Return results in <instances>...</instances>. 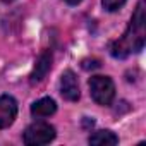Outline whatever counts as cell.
I'll return each mask as SVG.
<instances>
[{
    "label": "cell",
    "instance_id": "cell-1",
    "mask_svg": "<svg viewBox=\"0 0 146 146\" xmlns=\"http://www.w3.org/2000/svg\"><path fill=\"white\" fill-rule=\"evenodd\" d=\"M144 36H146V28H144V0L137 4L132 19L125 29V33L112 43L110 53L115 58H125L131 53H136L143 48L144 45Z\"/></svg>",
    "mask_w": 146,
    "mask_h": 146
},
{
    "label": "cell",
    "instance_id": "cell-5",
    "mask_svg": "<svg viewBox=\"0 0 146 146\" xmlns=\"http://www.w3.org/2000/svg\"><path fill=\"white\" fill-rule=\"evenodd\" d=\"M16 115H17L16 100L9 95L0 96V129H5V127L12 125Z\"/></svg>",
    "mask_w": 146,
    "mask_h": 146
},
{
    "label": "cell",
    "instance_id": "cell-6",
    "mask_svg": "<svg viewBox=\"0 0 146 146\" xmlns=\"http://www.w3.org/2000/svg\"><path fill=\"white\" fill-rule=\"evenodd\" d=\"M50 69H52V53H50V52H43V53L38 57V60H36V64H35V69H33V72H31V83H33V84L40 83V81L48 74Z\"/></svg>",
    "mask_w": 146,
    "mask_h": 146
},
{
    "label": "cell",
    "instance_id": "cell-7",
    "mask_svg": "<svg viewBox=\"0 0 146 146\" xmlns=\"http://www.w3.org/2000/svg\"><path fill=\"white\" fill-rule=\"evenodd\" d=\"M55 110H57V105H55V102L52 98H41V100H38V102H35L31 105V113L36 119L50 117V115L55 113Z\"/></svg>",
    "mask_w": 146,
    "mask_h": 146
},
{
    "label": "cell",
    "instance_id": "cell-11",
    "mask_svg": "<svg viewBox=\"0 0 146 146\" xmlns=\"http://www.w3.org/2000/svg\"><path fill=\"white\" fill-rule=\"evenodd\" d=\"M65 2L69 5H78V4H81V0H65Z\"/></svg>",
    "mask_w": 146,
    "mask_h": 146
},
{
    "label": "cell",
    "instance_id": "cell-10",
    "mask_svg": "<svg viewBox=\"0 0 146 146\" xmlns=\"http://www.w3.org/2000/svg\"><path fill=\"white\" fill-rule=\"evenodd\" d=\"M96 67H100V62L98 60H84L83 62V69H96Z\"/></svg>",
    "mask_w": 146,
    "mask_h": 146
},
{
    "label": "cell",
    "instance_id": "cell-3",
    "mask_svg": "<svg viewBox=\"0 0 146 146\" xmlns=\"http://www.w3.org/2000/svg\"><path fill=\"white\" fill-rule=\"evenodd\" d=\"M55 137V129L48 122H33L31 125L26 127L24 131V143L28 146H40V144H48Z\"/></svg>",
    "mask_w": 146,
    "mask_h": 146
},
{
    "label": "cell",
    "instance_id": "cell-2",
    "mask_svg": "<svg viewBox=\"0 0 146 146\" xmlns=\"http://www.w3.org/2000/svg\"><path fill=\"white\" fill-rule=\"evenodd\" d=\"M90 95L98 105H103V107L112 105L115 96L113 81L108 76H93L90 79Z\"/></svg>",
    "mask_w": 146,
    "mask_h": 146
},
{
    "label": "cell",
    "instance_id": "cell-9",
    "mask_svg": "<svg viewBox=\"0 0 146 146\" xmlns=\"http://www.w3.org/2000/svg\"><path fill=\"white\" fill-rule=\"evenodd\" d=\"M102 4H103V9H105V11L115 12V11H119V9L125 4V0H102Z\"/></svg>",
    "mask_w": 146,
    "mask_h": 146
},
{
    "label": "cell",
    "instance_id": "cell-4",
    "mask_svg": "<svg viewBox=\"0 0 146 146\" xmlns=\"http://www.w3.org/2000/svg\"><path fill=\"white\" fill-rule=\"evenodd\" d=\"M60 93L67 102H78L79 100V84L78 78L72 70H65L60 78Z\"/></svg>",
    "mask_w": 146,
    "mask_h": 146
},
{
    "label": "cell",
    "instance_id": "cell-8",
    "mask_svg": "<svg viewBox=\"0 0 146 146\" xmlns=\"http://www.w3.org/2000/svg\"><path fill=\"white\" fill-rule=\"evenodd\" d=\"M119 143V137L112 131H96L95 134L90 136V144L96 146H113Z\"/></svg>",
    "mask_w": 146,
    "mask_h": 146
}]
</instances>
